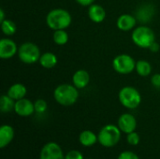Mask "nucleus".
<instances>
[{
    "label": "nucleus",
    "instance_id": "nucleus-1",
    "mask_svg": "<svg viewBox=\"0 0 160 159\" xmlns=\"http://www.w3.org/2000/svg\"><path fill=\"white\" fill-rule=\"evenodd\" d=\"M53 97L61 106H72L79 98V91L78 88H76L73 84L63 83L54 89Z\"/></svg>",
    "mask_w": 160,
    "mask_h": 159
},
{
    "label": "nucleus",
    "instance_id": "nucleus-2",
    "mask_svg": "<svg viewBox=\"0 0 160 159\" xmlns=\"http://www.w3.org/2000/svg\"><path fill=\"white\" fill-rule=\"evenodd\" d=\"M71 22L70 13L64 8H53L46 16V23L53 31L68 28Z\"/></svg>",
    "mask_w": 160,
    "mask_h": 159
},
{
    "label": "nucleus",
    "instance_id": "nucleus-3",
    "mask_svg": "<svg viewBox=\"0 0 160 159\" xmlns=\"http://www.w3.org/2000/svg\"><path fill=\"white\" fill-rule=\"evenodd\" d=\"M122 131L115 125H106L98 132V142L105 148H112L117 145L121 140Z\"/></svg>",
    "mask_w": 160,
    "mask_h": 159
},
{
    "label": "nucleus",
    "instance_id": "nucleus-4",
    "mask_svg": "<svg viewBox=\"0 0 160 159\" xmlns=\"http://www.w3.org/2000/svg\"><path fill=\"white\" fill-rule=\"evenodd\" d=\"M154 31L146 25H141L133 29L131 34V39L133 43L139 48L149 49L150 46L155 42Z\"/></svg>",
    "mask_w": 160,
    "mask_h": 159
},
{
    "label": "nucleus",
    "instance_id": "nucleus-5",
    "mask_svg": "<svg viewBox=\"0 0 160 159\" xmlns=\"http://www.w3.org/2000/svg\"><path fill=\"white\" fill-rule=\"evenodd\" d=\"M118 98L120 103L128 110L137 109L142 102L141 93L132 86L123 87L118 94Z\"/></svg>",
    "mask_w": 160,
    "mask_h": 159
},
{
    "label": "nucleus",
    "instance_id": "nucleus-6",
    "mask_svg": "<svg viewBox=\"0 0 160 159\" xmlns=\"http://www.w3.org/2000/svg\"><path fill=\"white\" fill-rule=\"evenodd\" d=\"M18 57L19 59L27 65L35 64L39 61L40 58V50L33 42H24L20 45L18 49Z\"/></svg>",
    "mask_w": 160,
    "mask_h": 159
},
{
    "label": "nucleus",
    "instance_id": "nucleus-7",
    "mask_svg": "<svg viewBox=\"0 0 160 159\" xmlns=\"http://www.w3.org/2000/svg\"><path fill=\"white\" fill-rule=\"evenodd\" d=\"M112 67L117 73L127 75L135 70L136 62L132 56L123 53L114 57L112 61Z\"/></svg>",
    "mask_w": 160,
    "mask_h": 159
},
{
    "label": "nucleus",
    "instance_id": "nucleus-8",
    "mask_svg": "<svg viewBox=\"0 0 160 159\" xmlns=\"http://www.w3.org/2000/svg\"><path fill=\"white\" fill-rule=\"evenodd\" d=\"M39 159H65V154L58 143L50 142L41 148Z\"/></svg>",
    "mask_w": 160,
    "mask_h": 159
},
{
    "label": "nucleus",
    "instance_id": "nucleus-9",
    "mask_svg": "<svg viewBox=\"0 0 160 159\" xmlns=\"http://www.w3.org/2000/svg\"><path fill=\"white\" fill-rule=\"evenodd\" d=\"M117 126L123 133L128 134L136 130L137 120L135 116L131 113H123L118 118Z\"/></svg>",
    "mask_w": 160,
    "mask_h": 159
},
{
    "label": "nucleus",
    "instance_id": "nucleus-10",
    "mask_svg": "<svg viewBox=\"0 0 160 159\" xmlns=\"http://www.w3.org/2000/svg\"><path fill=\"white\" fill-rule=\"evenodd\" d=\"M14 112L17 115L21 117H28L31 116L34 112H36L35 105L30 99L23 97L15 102Z\"/></svg>",
    "mask_w": 160,
    "mask_h": 159
},
{
    "label": "nucleus",
    "instance_id": "nucleus-11",
    "mask_svg": "<svg viewBox=\"0 0 160 159\" xmlns=\"http://www.w3.org/2000/svg\"><path fill=\"white\" fill-rule=\"evenodd\" d=\"M18 47L15 41L10 38H2L0 40V57L9 59L18 53Z\"/></svg>",
    "mask_w": 160,
    "mask_h": 159
},
{
    "label": "nucleus",
    "instance_id": "nucleus-12",
    "mask_svg": "<svg viewBox=\"0 0 160 159\" xmlns=\"http://www.w3.org/2000/svg\"><path fill=\"white\" fill-rule=\"evenodd\" d=\"M137 24V19L131 14H122L118 17L116 25L121 31L127 32L133 30Z\"/></svg>",
    "mask_w": 160,
    "mask_h": 159
},
{
    "label": "nucleus",
    "instance_id": "nucleus-13",
    "mask_svg": "<svg viewBox=\"0 0 160 159\" xmlns=\"http://www.w3.org/2000/svg\"><path fill=\"white\" fill-rule=\"evenodd\" d=\"M87 12L89 19L96 23L102 22L106 18V11L104 7L98 4H92L91 6H89Z\"/></svg>",
    "mask_w": 160,
    "mask_h": 159
},
{
    "label": "nucleus",
    "instance_id": "nucleus-14",
    "mask_svg": "<svg viewBox=\"0 0 160 159\" xmlns=\"http://www.w3.org/2000/svg\"><path fill=\"white\" fill-rule=\"evenodd\" d=\"M90 82V74L84 69L77 70L72 76V84L78 89L85 88Z\"/></svg>",
    "mask_w": 160,
    "mask_h": 159
},
{
    "label": "nucleus",
    "instance_id": "nucleus-15",
    "mask_svg": "<svg viewBox=\"0 0 160 159\" xmlns=\"http://www.w3.org/2000/svg\"><path fill=\"white\" fill-rule=\"evenodd\" d=\"M14 128L9 125H3L0 127V148L7 147L14 139Z\"/></svg>",
    "mask_w": 160,
    "mask_h": 159
},
{
    "label": "nucleus",
    "instance_id": "nucleus-16",
    "mask_svg": "<svg viewBox=\"0 0 160 159\" xmlns=\"http://www.w3.org/2000/svg\"><path fill=\"white\" fill-rule=\"evenodd\" d=\"M79 142L84 147H91L98 142L97 134L91 130H83L79 135Z\"/></svg>",
    "mask_w": 160,
    "mask_h": 159
},
{
    "label": "nucleus",
    "instance_id": "nucleus-17",
    "mask_svg": "<svg viewBox=\"0 0 160 159\" xmlns=\"http://www.w3.org/2000/svg\"><path fill=\"white\" fill-rule=\"evenodd\" d=\"M26 93H27L26 87L22 83H14L8 88L7 95L9 96L15 101H17L19 99L23 98Z\"/></svg>",
    "mask_w": 160,
    "mask_h": 159
},
{
    "label": "nucleus",
    "instance_id": "nucleus-18",
    "mask_svg": "<svg viewBox=\"0 0 160 159\" xmlns=\"http://www.w3.org/2000/svg\"><path fill=\"white\" fill-rule=\"evenodd\" d=\"M57 61H58L57 56L54 53H52L51 52H47L40 55L38 62L42 67L51 69V68H53L57 65Z\"/></svg>",
    "mask_w": 160,
    "mask_h": 159
},
{
    "label": "nucleus",
    "instance_id": "nucleus-19",
    "mask_svg": "<svg viewBox=\"0 0 160 159\" xmlns=\"http://www.w3.org/2000/svg\"><path fill=\"white\" fill-rule=\"evenodd\" d=\"M154 15V7L151 5H143L137 11V17L141 22H146Z\"/></svg>",
    "mask_w": 160,
    "mask_h": 159
},
{
    "label": "nucleus",
    "instance_id": "nucleus-20",
    "mask_svg": "<svg viewBox=\"0 0 160 159\" xmlns=\"http://www.w3.org/2000/svg\"><path fill=\"white\" fill-rule=\"evenodd\" d=\"M136 72L142 77H148L152 72V66L146 60H139L136 62Z\"/></svg>",
    "mask_w": 160,
    "mask_h": 159
},
{
    "label": "nucleus",
    "instance_id": "nucleus-21",
    "mask_svg": "<svg viewBox=\"0 0 160 159\" xmlns=\"http://www.w3.org/2000/svg\"><path fill=\"white\" fill-rule=\"evenodd\" d=\"M15 102L16 101L14 99H12L9 96L3 95L0 97V111L3 113L10 112L11 111H14Z\"/></svg>",
    "mask_w": 160,
    "mask_h": 159
},
{
    "label": "nucleus",
    "instance_id": "nucleus-22",
    "mask_svg": "<svg viewBox=\"0 0 160 159\" xmlns=\"http://www.w3.org/2000/svg\"><path fill=\"white\" fill-rule=\"evenodd\" d=\"M52 39L56 45L63 46L68 41V34L67 31H65V29L55 30L52 34Z\"/></svg>",
    "mask_w": 160,
    "mask_h": 159
},
{
    "label": "nucleus",
    "instance_id": "nucleus-23",
    "mask_svg": "<svg viewBox=\"0 0 160 159\" xmlns=\"http://www.w3.org/2000/svg\"><path fill=\"white\" fill-rule=\"evenodd\" d=\"M1 25V30L6 36H12L16 33L17 27L16 24L13 21L5 19L2 22H0Z\"/></svg>",
    "mask_w": 160,
    "mask_h": 159
},
{
    "label": "nucleus",
    "instance_id": "nucleus-24",
    "mask_svg": "<svg viewBox=\"0 0 160 159\" xmlns=\"http://www.w3.org/2000/svg\"><path fill=\"white\" fill-rule=\"evenodd\" d=\"M34 105H35V112H38V113H44L47 111V108H48L47 102L42 98L37 99L34 102Z\"/></svg>",
    "mask_w": 160,
    "mask_h": 159
},
{
    "label": "nucleus",
    "instance_id": "nucleus-25",
    "mask_svg": "<svg viewBox=\"0 0 160 159\" xmlns=\"http://www.w3.org/2000/svg\"><path fill=\"white\" fill-rule=\"evenodd\" d=\"M127 142H128V143L129 145L136 146V145H138L140 143L141 137H140V135L136 131H133L131 133L127 134Z\"/></svg>",
    "mask_w": 160,
    "mask_h": 159
},
{
    "label": "nucleus",
    "instance_id": "nucleus-26",
    "mask_svg": "<svg viewBox=\"0 0 160 159\" xmlns=\"http://www.w3.org/2000/svg\"><path fill=\"white\" fill-rule=\"evenodd\" d=\"M65 159H84L82 152L78 150H70L65 154Z\"/></svg>",
    "mask_w": 160,
    "mask_h": 159
},
{
    "label": "nucleus",
    "instance_id": "nucleus-27",
    "mask_svg": "<svg viewBox=\"0 0 160 159\" xmlns=\"http://www.w3.org/2000/svg\"><path fill=\"white\" fill-rule=\"evenodd\" d=\"M117 159H140V157L132 151H124L118 156Z\"/></svg>",
    "mask_w": 160,
    "mask_h": 159
},
{
    "label": "nucleus",
    "instance_id": "nucleus-28",
    "mask_svg": "<svg viewBox=\"0 0 160 159\" xmlns=\"http://www.w3.org/2000/svg\"><path fill=\"white\" fill-rule=\"evenodd\" d=\"M151 82L152 84L157 87V88H159L160 87V74H155L152 76L151 78Z\"/></svg>",
    "mask_w": 160,
    "mask_h": 159
},
{
    "label": "nucleus",
    "instance_id": "nucleus-29",
    "mask_svg": "<svg viewBox=\"0 0 160 159\" xmlns=\"http://www.w3.org/2000/svg\"><path fill=\"white\" fill-rule=\"evenodd\" d=\"M75 1L83 7H89L92 4H94V2H95V0H75Z\"/></svg>",
    "mask_w": 160,
    "mask_h": 159
},
{
    "label": "nucleus",
    "instance_id": "nucleus-30",
    "mask_svg": "<svg viewBox=\"0 0 160 159\" xmlns=\"http://www.w3.org/2000/svg\"><path fill=\"white\" fill-rule=\"evenodd\" d=\"M149 50L151 51V52H157L158 50H159V45L155 41L151 46H150V48H149Z\"/></svg>",
    "mask_w": 160,
    "mask_h": 159
},
{
    "label": "nucleus",
    "instance_id": "nucleus-31",
    "mask_svg": "<svg viewBox=\"0 0 160 159\" xmlns=\"http://www.w3.org/2000/svg\"><path fill=\"white\" fill-rule=\"evenodd\" d=\"M5 20V12L3 8H0V22H2Z\"/></svg>",
    "mask_w": 160,
    "mask_h": 159
},
{
    "label": "nucleus",
    "instance_id": "nucleus-32",
    "mask_svg": "<svg viewBox=\"0 0 160 159\" xmlns=\"http://www.w3.org/2000/svg\"><path fill=\"white\" fill-rule=\"evenodd\" d=\"M88 159H93V158H88Z\"/></svg>",
    "mask_w": 160,
    "mask_h": 159
}]
</instances>
